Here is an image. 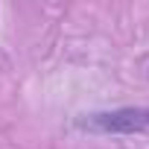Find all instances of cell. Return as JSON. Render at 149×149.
<instances>
[{"mask_svg":"<svg viewBox=\"0 0 149 149\" xmlns=\"http://www.w3.org/2000/svg\"><path fill=\"white\" fill-rule=\"evenodd\" d=\"M79 129L97 134H143L149 132V108L146 105H123L111 111H94L79 120Z\"/></svg>","mask_w":149,"mask_h":149,"instance_id":"cell-1","label":"cell"}]
</instances>
